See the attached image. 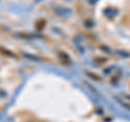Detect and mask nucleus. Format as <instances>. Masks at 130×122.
<instances>
[{"instance_id": "2", "label": "nucleus", "mask_w": 130, "mask_h": 122, "mask_svg": "<svg viewBox=\"0 0 130 122\" xmlns=\"http://www.w3.org/2000/svg\"><path fill=\"white\" fill-rule=\"evenodd\" d=\"M116 53L118 55L124 56V57H129V56H130V54H128V52H125V51H117Z\"/></svg>"}, {"instance_id": "1", "label": "nucleus", "mask_w": 130, "mask_h": 122, "mask_svg": "<svg viewBox=\"0 0 130 122\" xmlns=\"http://www.w3.org/2000/svg\"><path fill=\"white\" fill-rule=\"evenodd\" d=\"M24 56L27 57V58H29V59H32V60H39L40 59L39 57H37V56H35V55H28L27 53H24Z\"/></svg>"}]
</instances>
